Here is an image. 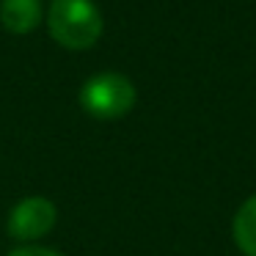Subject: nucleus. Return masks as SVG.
Listing matches in <instances>:
<instances>
[{
    "label": "nucleus",
    "instance_id": "nucleus-5",
    "mask_svg": "<svg viewBox=\"0 0 256 256\" xmlns=\"http://www.w3.org/2000/svg\"><path fill=\"white\" fill-rule=\"evenodd\" d=\"M234 242L245 256H256V196H250L242 206L237 210L232 223Z\"/></svg>",
    "mask_w": 256,
    "mask_h": 256
},
{
    "label": "nucleus",
    "instance_id": "nucleus-1",
    "mask_svg": "<svg viewBox=\"0 0 256 256\" xmlns=\"http://www.w3.org/2000/svg\"><path fill=\"white\" fill-rule=\"evenodd\" d=\"M47 25L52 39L69 50H86L102 36V14L91 0H52Z\"/></svg>",
    "mask_w": 256,
    "mask_h": 256
},
{
    "label": "nucleus",
    "instance_id": "nucleus-2",
    "mask_svg": "<svg viewBox=\"0 0 256 256\" xmlns=\"http://www.w3.org/2000/svg\"><path fill=\"white\" fill-rule=\"evenodd\" d=\"M80 105L94 118H122L135 105V86L118 72H102L86 80Z\"/></svg>",
    "mask_w": 256,
    "mask_h": 256
},
{
    "label": "nucleus",
    "instance_id": "nucleus-3",
    "mask_svg": "<svg viewBox=\"0 0 256 256\" xmlns=\"http://www.w3.org/2000/svg\"><path fill=\"white\" fill-rule=\"evenodd\" d=\"M56 226V204L47 198H25L8 215V234L17 240H39Z\"/></svg>",
    "mask_w": 256,
    "mask_h": 256
},
{
    "label": "nucleus",
    "instance_id": "nucleus-6",
    "mask_svg": "<svg viewBox=\"0 0 256 256\" xmlns=\"http://www.w3.org/2000/svg\"><path fill=\"white\" fill-rule=\"evenodd\" d=\"M12 256H61V254L52 250V248H34V245H30V248H17Z\"/></svg>",
    "mask_w": 256,
    "mask_h": 256
},
{
    "label": "nucleus",
    "instance_id": "nucleus-4",
    "mask_svg": "<svg viewBox=\"0 0 256 256\" xmlns=\"http://www.w3.org/2000/svg\"><path fill=\"white\" fill-rule=\"evenodd\" d=\"M0 22L12 34H30L42 22L39 0H0Z\"/></svg>",
    "mask_w": 256,
    "mask_h": 256
}]
</instances>
